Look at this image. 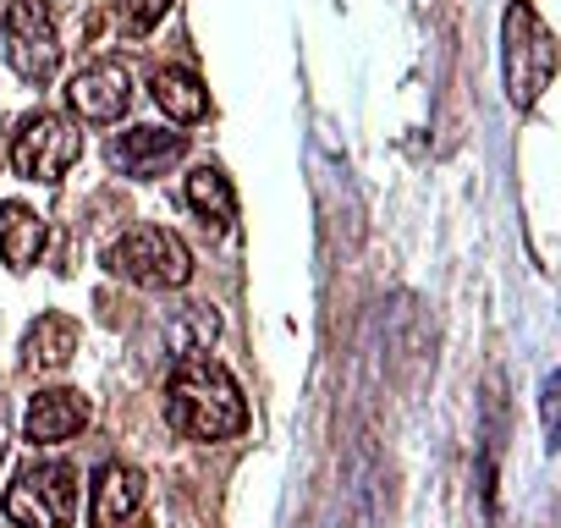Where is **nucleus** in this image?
I'll return each instance as SVG.
<instances>
[{"instance_id": "obj_1", "label": "nucleus", "mask_w": 561, "mask_h": 528, "mask_svg": "<svg viewBox=\"0 0 561 528\" xmlns=\"http://www.w3.org/2000/svg\"><path fill=\"white\" fill-rule=\"evenodd\" d=\"M165 418L187 440H231L248 429V402L237 380L209 353H182L171 386H165Z\"/></svg>"}, {"instance_id": "obj_2", "label": "nucleus", "mask_w": 561, "mask_h": 528, "mask_svg": "<svg viewBox=\"0 0 561 528\" xmlns=\"http://www.w3.org/2000/svg\"><path fill=\"white\" fill-rule=\"evenodd\" d=\"M105 271L133 282V287H149V292H176L193 276V253H187V242L176 231L138 226V231H127V237H116L105 248Z\"/></svg>"}, {"instance_id": "obj_3", "label": "nucleus", "mask_w": 561, "mask_h": 528, "mask_svg": "<svg viewBox=\"0 0 561 528\" xmlns=\"http://www.w3.org/2000/svg\"><path fill=\"white\" fill-rule=\"evenodd\" d=\"M78 512V468L72 462H28L7 484V517L18 528H67Z\"/></svg>"}, {"instance_id": "obj_4", "label": "nucleus", "mask_w": 561, "mask_h": 528, "mask_svg": "<svg viewBox=\"0 0 561 528\" xmlns=\"http://www.w3.org/2000/svg\"><path fill=\"white\" fill-rule=\"evenodd\" d=\"M556 78V39L539 23L534 7H512L506 12V94L517 111H528Z\"/></svg>"}, {"instance_id": "obj_5", "label": "nucleus", "mask_w": 561, "mask_h": 528, "mask_svg": "<svg viewBox=\"0 0 561 528\" xmlns=\"http://www.w3.org/2000/svg\"><path fill=\"white\" fill-rule=\"evenodd\" d=\"M78 154H83L78 127L61 122V116H50V111L23 116L18 133H12V165H18V176H28V182H61V176L78 165Z\"/></svg>"}, {"instance_id": "obj_6", "label": "nucleus", "mask_w": 561, "mask_h": 528, "mask_svg": "<svg viewBox=\"0 0 561 528\" xmlns=\"http://www.w3.org/2000/svg\"><path fill=\"white\" fill-rule=\"evenodd\" d=\"M67 105L78 111V122H122V111L133 105V78L122 61H89L67 78Z\"/></svg>"}, {"instance_id": "obj_7", "label": "nucleus", "mask_w": 561, "mask_h": 528, "mask_svg": "<svg viewBox=\"0 0 561 528\" xmlns=\"http://www.w3.org/2000/svg\"><path fill=\"white\" fill-rule=\"evenodd\" d=\"M105 154H111V165L122 176L149 182V176H165L187 154V138L182 133H165V127H133V133H116Z\"/></svg>"}, {"instance_id": "obj_8", "label": "nucleus", "mask_w": 561, "mask_h": 528, "mask_svg": "<svg viewBox=\"0 0 561 528\" xmlns=\"http://www.w3.org/2000/svg\"><path fill=\"white\" fill-rule=\"evenodd\" d=\"M83 424H89V397H83V391L56 386V391H39V397L28 402V446H61V440H72Z\"/></svg>"}, {"instance_id": "obj_9", "label": "nucleus", "mask_w": 561, "mask_h": 528, "mask_svg": "<svg viewBox=\"0 0 561 528\" xmlns=\"http://www.w3.org/2000/svg\"><path fill=\"white\" fill-rule=\"evenodd\" d=\"M144 495H149V479H144L138 468H127V462L100 468V473H94V501H89L94 528H122V523H133L138 506H144Z\"/></svg>"}, {"instance_id": "obj_10", "label": "nucleus", "mask_w": 561, "mask_h": 528, "mask_svg": "<svg viewBox=\"0 0 561 528\" xmlns=\"http://www.w3.org/2000/svg\"><path fill=\"white\" fill-rule=\"evenodd\" d=\"M39 253H45V215L7 198L0 204V259H7L12 271H28Z\"/></svg>"}, {"instance_id": "obj_11", "label": "nucleus", "mask_w": 561, "mask_h": 528, "mask_svg": "<svg viewBox=\"0 0 561 528\" xmlns=\"http://www.w3.org/2000/svg\"><path fill=\"white\" fill-rule=\"evenodd\" d=\"M23 353H28L34 369H67L72 353H78V320H67V314H39V320L28 325V336H23Z\"/></svg>"}, {"instance_id": "obj_12", "label": "nucleus", "mask_w": 561, "mask_h": 528, "mask_svg": "<svg viewBox=\"0 0 561 528\" xmlns=\"http://www.w3.org/2000/svg\"><path fill=\"white\" fill-rule=\"evenodd\" d=\"M154 105L171 116V122H204V111H209V89L193 78V72H182V67H160L154 72Z\"/></svg>"}, {"instance_id": "obj_13", "label": "nucleus", "mask_w": 561, "mask_h": 528, "mask_svg": "<svg viewBox=\"0 0 561 528\" xmlns=\"http://www.w3.org/2000/svg\"><path fill=\"white\" fill-rule=\"evenodd\" d=\"M187 204L204 215V226H215V231H226L231 220H237V193H231V182L215 171V165H198L193 176H187Z\"/></svg>"}, {"instance_id": "obj_14", "label": "nucleus", "mask_w": 561, "mask_h": 528, "mask_svg": "<svg viewBox=\"0 0 561 528\" xmlns=\"http://www.w3.org/2000/svg\"><path fill=\"white\" fill-rule=\"evenodd\" d=\"M7 56H12V72H18L23 83H50V78L61 72V45H56V34L12 39V45H7Z\"/></svg>"}, {"instance_id": "obj_15", "label": "nucleus", "mask_w": 561, "mask_h": 528, "mask_svg": "<svg viewBox=\"0 0 561 528\" xmlns=\"http://www.w3.org/2000/svg\"><path fill=\"white\" fill-rule=\"evenodd\" d=\"M50 28H56L50 0H0V34L7 39H34V34H50Z\"/></svg>"}, {"instance_id": "obj_16", "label": "nucleus", "mask_w": 561, "mask_h": 528, "mask_svg": "<svg viewBox=\"0 0 561 528\" xmlns=\"http://www.w3.org/2000/svg\"><path fill=\"white\" fill-rule=\"evenodd\" d=\"M165 12H171V0H116V28L127 39H144Z\"/></svg>"}, {"instance_id": "obj_17", "label": "nucleus", "mask_w": 561, "mask_h": 528, "mask_svg": "<svg viewBox=\"0 0 561 528\" xmlns=\"http://www.w3.org/2000/svg\"><path fill=\"white\" fill-rule=\"evenodd\" d=\"M545 435H556V375L545 380Z\"/></svg>"}, {"instance_id": "obj_18", "label": "nucleus", "mask_w": 561, "mask_h": 528, "mask_svg": "<svg viewBox=\"0 0 561 528\" xmlns=\"http://www.w3.org/2000/svg\"><path fill=\"white\" fill-rule=\"evenodd\" d=\"M7 440H12V429H7V397H0V457H7Z\"/></svg>"}]
</instances>
